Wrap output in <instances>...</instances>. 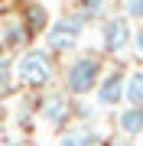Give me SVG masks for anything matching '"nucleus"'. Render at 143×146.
I'll list each match as a JSON object with an SVG mask.
<instances>
[{
  "instance_id": "nucleus-1",
  "label": "nucleus",
  "mask_w": 143,
  "mask_h": 146,
  "mask_svg": "<svg viewBox=\"0 0 143 146\" xmlns=\"http://www.w3.org/2000/svg\"><path fill=\"white\" fill-rule=\"evenodd\" d=\"M101 81V62L91 55H78L75 62L69 65V72H65V84H69L72 94H88L94 91Z\"/></svg>"
},
{
  "instance_id": "nucleus-4",
  "label": "nucleus",
  "mask_w": 143,
  "mask_h": 146,
  "mask_svg": "<svg viewBox=\"0 0 143 146\" xmlns=\"http://www.w3.org/2000/svg\"><path fill=\"white\" fill-rule=\"evenodd\" d=\"M101 39H104V49L111 55H120L124 49L130 46L133 33H130V23L124 20V16H114V20L104 23V29H101Z\"/></svg>"
},
{
  "instance_id": "nucleus-8",
  "label": "nucleus",
  "mask_w": 143,
  "mask_h": 146,
  "mask_svg": "<svg viewBox=\"0 0 143 146\" xmlns=\"http://www.w3.org/2000/svg\"><path fill=\"white\" fill-rule=\"evenodd\" d=\"M124 13L127 20H143V0H124Z\"/></svg>"
},
{
  "instance_id": "nucleus-5",
  "label": "nucleus",
  "mask_w": 143,
  "mask_h": 146,
  "mask_svg": "<svg viewBox=\"0 0 143 146\" xmlns=\"http://www.w3.org/2000/svg\"><path fill=\"white\" fill-rule=\"evenodd\" d=\"M124 75L120 72H107L104 78L98 81V104L101 107H114V104H120L124 101Z\"/></svg>"
},
{
  "instance_id": "nucleus-12",
  "label": "nucleus",
  "mask_w": 143,
  "mask_h": 146,
  "mask_svg": "<svg viewBox=\"0 0 143 146\" xmlns=\"http://www.w3.org/2000/svg\"><path fill=\"white\" fill-rule=\"evenodd\" d=\"M0 84H3V68H0Z\"/></svg>"
},
{
  "instance_id": "nucleus-9",
  "label": "nucleus",
  "mask_w": 143,
  "mask_h": 146,
  "mask_svg": "<svg viewBox=\"0 0 143 146\" xmlns=\"http://www.w3.org/2000/svg\"><path fill=\"white\" fill-rule=\"evenodd\" d=\"M91 140H94V136H91V133H72V136H65V146H88Z\"/></svg>"
},
{
  "instance_id": "nucleus-11",
  "label": "nucleus",
  "mask_w": 143,
  "mask_h": 146,
  "mask_svg": "<svg viewBox=\"0 0 143 146\" xmlns=\"http://www.w3.org/2000/svg\"><path fill=\"white\" fill-rule=\"evenodd\" d=\"M133 46H137V52H140V55H143V29H140V33H137V36H133Z\"/></svg>"
},
{
  "instance_id": "nucleus-3",
  "label": "nucleus",
  "mask_w": 143,
  "mask_h": 146,
  "mask_svg": "<svg viewBox=\"0 0 143 146\" xmlns=\"http://www.w3.org/2000/svg\"><path fill=\"white\" fill-rule=\"evenodd\" d=\"M16 75H20V81H26V84H46L49 75H52L49 55L46 52H26L20 58V65H16Z\"/></svg>"
},
{
  "instance_id": "nucleus-2",
  "label": "nucleus",
  "mask_w": 143,
  "mask_h": 146,
  "mask_svg": "<svg viewBox=\"0 0 143 146\" xmlns=\"http://www.w3.org/2000/svg\"><path fill=\"white\" fill-rule=\"evenodd\" d=\"M81 29H85L81 20H59V23H52V26L46 29V46L55 49V52H69L75 42H78Z\"/></svg>"
},
{
  "instance_id": "nucleus-7",
  "label": "nucleus",
  "mask_w": 143,
  "mask_h": 146,
  "mask_svg": "<svg viewBox=\"0 0 143 146\" xmlns=\"http://www.w3.org/2000/svg\"><path fill=\"white\" fill-rule=\"evenodd\" d=\"M124 101L130 107H143V72H130L124 81Z\"/></svg>"
},
{
  "instance_id": "nucleus-10",
  "label": "nucleus",
  "mask_w": 143,
  "mask_h": 146,
  "mask_svg": "<svg viewBox=\"0 0 143 146\" xmlns=\"http://www.w3.org/2000/svg\"><path fill=\"white\" fill-rule=\"evenodd\" d=\"M62 101H52V107H49V117H52V120H59V117H62Z\"/></svg>"
},
{
  "instance_id": "nucleus-6",
  "label": "nucleus",
  "mask_w": 143,
  "mask_h": 146,
  "mask_svg": "<svg viewBox=\"0 0 143 146\" xmlns=\"http://www.w3.org/2000/svg\"><path fill=\"white\" fill-rule=\"evenodd\" d=\"M117 127H120V133H127V136H137L143 133V107H124L120 110V117H117Z\"/></svg>"
}]
</instances>
